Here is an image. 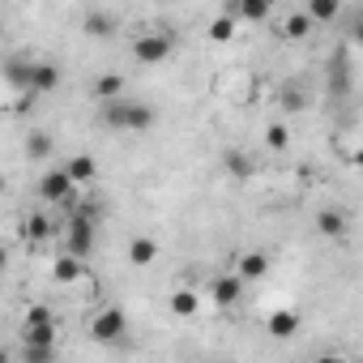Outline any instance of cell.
<instances>
[{"label":"cell","mask_w":363,"mask_h":363,"mask_svg":"<svg viewBox=\"0 0 363 363\" xmlns=\"http://www.w3.org/2000/svg\"><path fill=\"white\" fill-rule=\"evenodd\" d=\"M154 120H158V111H154L150 103H133V99H128V120H124V133H145V128H154Z\"/></svg>","instance_id":"obj_9"},{"label":"cell","mask_w":363,"mask_h":363,"mask_svg":"<svg viewBox=\"0 0 363 363\" xmlns=\"http://www.w3.org/2000/svg\"><path fill=\"white\" fill-rule=\"evenodd\" d=\"M240 295H244V274H240V269H235V274H223V278L210 282V299H214L218 308H235Z\"/></svg>","instance_id":"obj_4"},{"label":"cell","mask_w":363,"mask_h":363,"mask_svg":"<svg viewBox=\"0 0 363 363\" xmlns=\"http://www.w3.org/2000/svg\"><path fill=\"white\" fill-rule=\"evenodd\" d=\"M22 342H56V325H22Z\"/></svg>","instance_id":"obj_27"},{"label":"cell","mask_w":363,"mask_h":363,"mask_svg":"<svg viewBox=\"0 0 363 363\" xmlns=\"http://www.w3.org/2000/svg\"><path fill=\"white\" fill-rule=\"evenodd\" d=\"M312 26H316V22L308 18V9H299V13H291V18L282 22V35L299 43V39H308V35H312Z\"/></svg>","instance_id":"obj_17"},{"label":"cell","mask_w":363,"mask_h":363,"mask_svg":"<svg viewBox=\"0 0 363 363\" xmlns=\"http://www.w3.org/2000/svg\"><path fill=\"white\" fill-rule=\"evenodd\" d=\"M124 333H128L124 308H103V312L90 320V337H94V342H120Z\"/></svg>","instance_id":"obj_3"},{"label":"cell","mask_w":363,"mask_h":363,"mask_svg":"<svg viewBox=\"0 0 363 363\" xmlns=\"http://www.w3.org/2000/svg\"><path fill=\"white\" fill-rule=\"evenodd\" d=\"M350 162H354V167H359V171H363V145H359V150H354V158H350Z\"/></svg>","instance_id":"obj_31"},{"label":"cell","mask_w":363,"mask_h":363,"mask_svg":"<svg viewBox=\"0 0 363 363\" xmlns=\"http://www.w3.org/2000/svg\"><path fill=\"white\" fill-rule=\"evenodd\" d=\"M274 13V0H235V18L240 22H265Z\"/></svg>","instance_id":"obj_12"},{"label":"cell","mask_w":363,"mask_h":363,"mask_svg":"<svg viewBox=\"0 0 363 363\" xmlns=\"http://www.w3.org/2000/svg\"><path fill=\"white\" fill-rule=\"evenodd\" d=\"M22 359L26 363H52L56 350H52V342H22Z\"/></svg>","instance_id":"obj_25"},{"label":"cell","mask_w":363,"mask_h":363,"mask_svg":"<svg viewBox=\"0 0 363 363\" xmlns=\"http://www.w3.org/2000/svg\"><path fill=\"white\" fill-rule=\"evenodd\" d=\"M308 18H312V22H333V18H342V0H308Z\"/></svg>","instance_id":"obj_21"},{"label":"cell","mask_w":363,"mask_h":363,"mask_svg":"<svg viewBox=\"0 0 363 363\" xmlns=\"http://www.w3.org/2000/svg\"><path fill=\"white\" fill-rule=\"evenodd\" d=\"M133 56H137V65H162V60L175 56V35H167V30L137 35L133 39Z\"/></svg>","instance_id":"obj_2"},{"label":"cell","mask_w":363,"mask_h":363,"mask_svg":"<svg viewBox=\"0 0 363 363\" xmlns=\"http://www.w3.org/2000/svg\"><path fill=\"white\" fill-rule=\"evenodd\" d=\"M52 278H56V282H77V278H82V257L60 252V257H56V265H52Z\"/></svg>","instance_id":"obj_15"},{"label":"cell","mask_w":363,"mask_h":363,"mask_svg":"<svg viewBox=\"0 0 363 363\" xmlns=\"http://www.w3.org/2000/svg\"><path fill=\"white\" fill-rule=\"evenodd\" d=\"M265 145H269V150H286V145H291V128H286V124H269V128H265Z\"/></svg>","instance_id":"obj_26"},{"label":"cell","mask_w":363,"mask_h":363,"mask_svg":"<svg viewBox=\"0 0 363 363\" xmlns=\"http://www.w3.org/2000/svg\"><path fill=\"white\" fill-rule=\"evenodd\" d=\"M269 265H274V261H269V252L252 248V252H244V257H240V265H235V269L244 274V282H257V278H265V274H269Z\"/></svg>","instance_id":"obj_8"},{"label":"cell","mask_w":363,"mask_h":363,"mask_svg":"<svg viewBox=\"0 0 363 363\" xmlns=\"http://www.w3.org/2000/svg\"><path fill=\"white\" fill-rule=\"evenodd\" d=\"M30 90H35V94H52V90H60V69H56L52 60H35Z\"/></svg>","instance_id":"obj_7"},{"label":"cell","mask_w":363,"mask_h":363,"mask_svg":"<svg viewBox=\"0 0 363 363\" xmlns=\"http://www.w3.org/2000/svg\"><path fill=\"white\" fill-rule=\"evenodd\" d=\"M5 77H9V86H13V90H30L35 56H30V60H26V56H9V60H5Z\"/></svg>","instance_id":"obj_5"},{"label":"cell","mask_w":363,"mask_h":363,"mask_svg":"<svg viewBox=\"0 0 363 363\" xmlns=\"http://www.w3.org/2000/svg\"><path fill=\"white\" fill-rule=\"evenodd\" d=\"M235 26H240V18H235V13H223V18L210 22V39H214V43H231V39H235Z\"/></svg>","instance_id":"obj_22"},{"label":"cell","mask_w":363,"mask_h":363,"mask_svg":"<svg viewBox=\"0 0 363 363\" xmlns=\"http://www.w3.org/2000/svg\"><path fill=\"white\" fill-rule=\"evenodd\" d=\"M94 240H99V206H77L65 223V252L86 261L94 252Z\"/></svg>","instance_id":"obj_1"},{"label":"cell","mask_w":363,"mask_h":363,"mask_svg":"<svg viewBox=\"0 0 363 363\" xmlns=\"http://www.w3.org/2000/svg\"><path fill=\"white\" fill-rule=\"evenodd\" d=\"M295 329H299V316H295V312H274V316H269V333H274V337H291Z\"/></svg>","instance_id":"obj_24"},{"label":"cell","mask_w":363,"mask_h":363,"mask_svg":"<svg viewBox=\"0 0 363 363\" xmlns=\"http://www.w3.org/2000/svg\"><path fill=\"white\" fill-rule=\"evenodd\" d=\"M65 171L77 179V184H90V179L99 175V167H94V158H90V154H73V158L65 162Z\"/></svg>","instance_id":"obj_16"},{"label":"cell","mask_w":363,"mask_h":363,"mask_svg":"<svg viewBox=\"0 0 363 363\" xmlns=\"http://www.w3.org/2000/svg\"><path fill=\"white\" fill-rule=\"evenodd\" d=\"M82 30H86L90 39H111V35H116V18H111V13H99V9H94V13H86Z\"/></svg>","instance_id":"obj_13"},{"label":"cell","mask_w":363,"mask_h":363,"mask_svg":"<svg viewBox=\"0 0 363 363\" xmlns=\"http://www.w3.org/2000/svg\"><path fill=\"white\" fill-rule=\"evenodd\" d=\"M316 231L325 240H346V214L342 210H320L316 214Z\"/></svg>","instance_id":"obj_11"},{"label":"cell","mask_w":363,"mask_h":363,"mask_svg":"<svg viewBox=\"0 0 363 363\" xmlns=\"http://www.w3.org/2000/svg\"><path fill=\"white\" fill-rule=\"evenodd\" d=\"M329 94H350V56L333 52L329 60Z\"/></svg>","instance_id":"obj_6"},{"label":"cell","mask_w":363,"mask_h":363,"mask_svg":"<svg viewBox=\"0 0 363 363\" xmlns=\"http://www.w3.org/2000/svg\"><path fill=\"white\" fill-rule=\"evenodd\" d=\"M120 94H124V77H120V73H103V77L94 82V99H99V103L120 99Z\"/></svg>","instance_id":"obj_19"},{"label":"cell","mask_w":363,"mask_h":363,"mask_svg":"<svg viewBox=\"0 0 363 363\" xmlns=\"http://www.w3.org/2000/svg\"><path fill=\"white\" fill-rule=\"evenodd\" d=\"M350 43H354L359 52H363V13H359V18L350 22Z\"/></svg>","instance_id":"obj_30"},{"label":"cell","mask_w":363,"mask_h":363,"mask_svg":"<svg viewBox=\"0 0 363 363\" xmlns=\"http://www.w3.org/2000/svg\"><path fill=\"white\" fill-rule=\"evenodd\" d=\"M56 235V223L48 218V214H30L26 218V240L30 244H43V240H52Z\"/></svg>","instance_id":"obj_18"},{"label":"cell","mask_w":363,"mask_h":363,"mask_svg":"<svg viewBox=\"0 0 363 363\" xmlns=\"http://www.w3.org/2000/svg\"><path fill=\"white\" fill-rule=\"evenodd\" d=\"M223 167H227V175H235V179H248V175H252V158H248L244 150H227V154H223Z\"/></svg>","instance_id":"obj_20"},{"label":"cell","mask_w":363,"mask_h":363,"mask_svg":"<svg viewBox=\"0 0 363 363\" xmlns=\"http://www.w3.org/2000/svg\"><path fill=\"white\" fill-rule=\"evenodd\" d=\"M158 5H175V0H158Z\"/></svg>","instance_id":"obj_32"},{"label":"cell","mask_w":363,"mask_h":363,"mask_svg":"<svg viewBox=\"0 0 363 363\" xmlns=\"http://www.w3.org/2000/svg\"><path fill=\"white\" fill-rule=\"evenodd\" d=\"M282 107H286V111H303V94H299V86H286V90H282Z\"/></svg>","instance_id":"obj_28"},{"label":"cell","mask_w":363,"mask_h":363,"mask_svg":"<svg viewBox=\"0 0 363 363\" xmlns=\"http://www.w3.org/2000/svg\"><path fill=\"white\" fill-rule=\"evenodd\" d=\"M128 261H133V265H154V261H158V244H154L150 235H137V240L128 244Z\"/></svg>","instance_id":"obj_14"},{"label":"cell","mask_w":363,"mask_h":363,"mask_svg":"<svg viewBox=\"0 0 363 363\" xmlns=\"http://www.w3.org/2000/svg\"><path fill=\"white\" fill-rule=\"evenodd\" d=\"M26 154H30L35 162H43V158H52V137H48L43 128H35V133L26 137Z\"/></svg>","instance_id":"obj_23"},{"label":"cell","mask_w":363,"mask_h":363,"mask_svg":"<svg viewBox=\"0 0 363 363\" xmlns=\"http://www.w3.org/2000/svg\"><path fill=\"white\" fill-rule=\"evenodd\" d=\"M26 325H56V320H52V308H43V303H35V308L26 312Z\"/></svg>","instance_id":"obj_29"},{"label":"cell","mask_w":363,"mask_h":363,"mask_svg":"<svg viewBox=\"0 0 363 363\" xmlns=\"http://www.w3.org/2000/svg\"><path fill=\"white\" fill-rule=\"evenodd\" d=\"M197 308H201V295H197V291H189V286L171 291V316L189 320V316H197Z\"/></svg>","instance_id":"obj_10"}]
</instances>
